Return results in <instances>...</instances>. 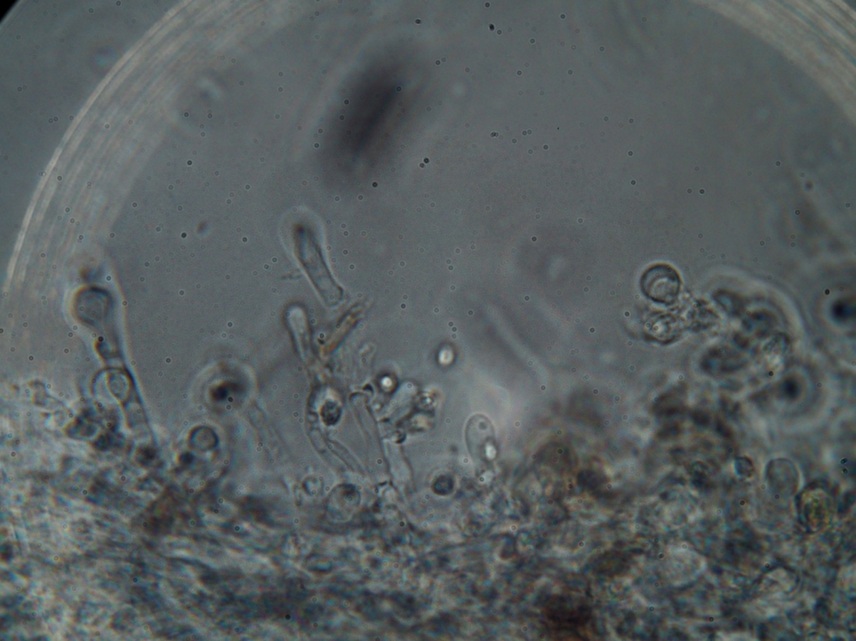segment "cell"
I'll list each match as a JSON object with an SVG mask.
<instances>
[{"instance_id":"obj_1","label":"cell","mask_w":856,"mask_h":641,"mask_svg":"<svg viewBox=\"0 0 856 641\" xmlns=\"http://www.w3.org/2000/svg\"><path fill=\"white\" fill-rule=\"evenodd\" d=\"M681 285L677 271L663 264L650 267L640 281L643 293L650 299L664 304H672L677 299Z\"/></svg>"},{"instance_id":"obj_2","label":"cell","mask_w":856,"mask_h":641,"mask_svg":"<svg viewBox=\"0 0 856 641\" xmlns=\"http://www.w3.org/2000/svg\"><path fill=\"white\" fill-rule=\"evenodd\" d=\"M743 366L742 360L735 354L716 352L709 354L704 361V367L712 373H726L737 370Z\"/></svg>"},{"instance_id":"obj_3","label":"cell","mask_w":856,"mask_h":641,"mask_svg":"<svg viewBox=\"0 0 856 641\" xmlns=\"http://www.w3.org/2000/svg\"><path fill=\"white\" fill-rule=\"evenodd\" d=\"M798 386L796 382L788 380L784 384V394L788 397L796 396L798 394Z\"/></svg>"}]
</instances>
